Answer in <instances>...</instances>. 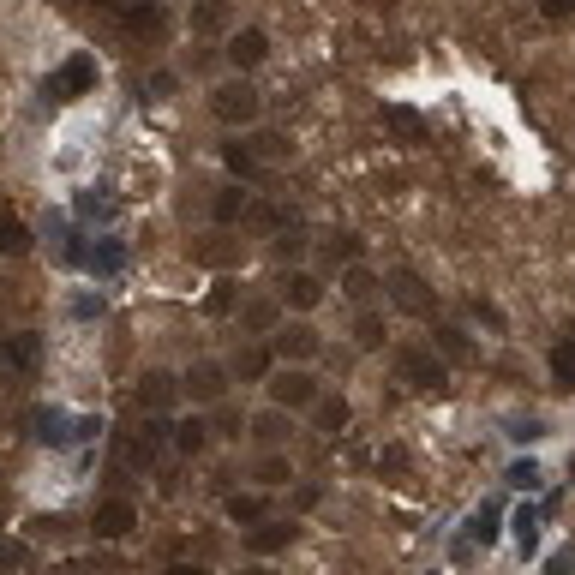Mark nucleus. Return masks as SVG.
Instances as JSON below:
<instances>
[{
    "label": "nucleus",
    "mask_w": 575,
    "mask_h": 575,
    "mask_svg": "<svg viewBox=\"0 0 575 575\" xmlns=\"http://www.w3.org/2000/svg\"><path fill=\"white\" fill-rule=\"evenodd\" d=\"M24 426H30V438H36V444H48V450H78L84 438H96V432H102V420H96V414H66V408H36Z\"/></svg>",
    "instance_id": "1"
},
{
    "label": "nucleus",
    "mask_w": 575,
    "mask_h": 575,
    "mask_svg": "<svg viewBox=\"0 0 575 575\" xmlns=\"http://www.w3.org/2000/svg\"><path fill=\"white\" fill-rule=\"evenodd\" d=\"M84 90H96V54H66V60L42 78V96H48V102H78Z\"/></svg>",
    "instance_id": "2"
},
{
    "label": "nucleus",
    "mask_w": 575,
    "mask_h": 575,
    "mask_svg": "<svg viewBox=\"0 0 575 575\" xmlns=\"http://www.w3.org/2000/svg\"><path fill=\"white\" fill-rule=\"evenodd\" d=\"M210 108H216L222 126H252V120L264 114V96H258L246 78H234V84H216V90H210Z\"/></svg>",
    "instance_id": "3"
},
{
    "label": "nucleus",
    "mask_w": 575,
    "mask_h": 575,
    "mask_svg": "<svg viewBox=\"0 0 575 575\" xmlns=\"http://www.w3.org/2000/svg\"><path fill=\"white\" fill-rule=\"evenodd\" d=\"M396 372H402V384H414V390H444V384H450V360L432 354V348H402V354H396Z\"/></svg>",
    "instance_id": "4"
},
{
    "label": "nucleus",
    "mask_w": 575,
    "mask_h": 575,
    "mask_svg": "<svg viewBox=\"0 0 575 575\" xmlns=\"http://www.w3.org/2000/svg\"><path fill=\"white\" fill-rule=\"evenodd\" d=\"M264 384H270V402H276V408H288V414L318 402V384H312V372H306V366H276Z\"/></svg>",
    "instance_id": "5"
},
{
    "label": "nucleus",
    "mask_w": 575,
    "mask_h": 575,
    "mask_svg": "<svg viewBox=\"0 0 575 575\" xmlns=\"http://www.w3.org/2000/svg\"><path fill=\"white\" fill-rule=\"evenodd\" d=\"M384 294H390V300H396L408 318H432V306H438V300H432V288H426V282H420L408 264H396V270L384 276Z\"/></svg>",
    "instance_id": "6"
},
{
    "label": "nucleus",
    "mask_w": 575,
    "mask_h": 575,
    "mask_svg": "<svg viewBox=\"0 0 575 575\" xmlns=\"http://www.w3.org/2000/svg\"><path fill=\"white\" fill-rule=\"evenodd\" d=\"M162 444H174V426H168L162 414H144L138 432H126V462H144V468H150V462L162 456Z\"/></svg>",
    "instance_id": "7"
},
{
    "label": "nucleus",
    "mask_w": 575,
    "mask_h": 575,
    "mask_svg": "<svg viewBox=\"0 0 575 575\" xmlns=\"http://www.w3.org/2000/svg\"><path fill=\"white\" fill-rule=\"evenodd\" d=\"M228 378H234V372H228L222 360H198V366L180 378V390H186L192 402H222V396H228Z\"/></svg>",
    "instance_id": "8"
},
{
    "label": "nucleus",
    "mask_w": 575,
    "mask_h": 575,
    "mask_svg": "<svg viewBox=\"0 0 575 575\" xmlns=\"http://www.w3.org/2000/svg\"><path fill=\"white\" fill-rule=\"evenodd\" d=\"M270 354H276L282 366H288V360L300 366V360L318 354V330H312V324H282V330H270Z\"/></svg>",
    "instance_id": "9"
},
{
    "label": "nucleus",
    "mask_w": 575,
    "mask_h": 575,
    "mask_svg": "<svg viewBox=\"0 0 575 575\" xmlns=\"http://www.w3.org/2000/svg\"><path fill=\"white\" fill-rule=\"evenodd\" d=\"M90 528H96V540H126L138 528V504L132 498H108V504H96Z\"/></svg>",
    "instance_id": "10"
},
{
    "label": "nucleus",
    "mask_w": 575,
    "mask_h": 575,
    "mask_svg": "<svg viewBox=\"0 0 575 575\" xmlns=\"http://www.w3.org/2000/svg\"><path fill=\"white\" fill-rule=\"evenodd\" d=\"M0 366H6V372H36V366H42V336H36V330L0 336Z\"/></svg>",
    "instance_id": "11"
},
{
    "label": "nucleus",
    "mask_w": 575,
    "mask_h": 575,
    "mask_svg": "<svg viewBox=\"0 0 575 575\" xmlns=\"http://www.w3.org/2000/svg\"><path fill=\"white\" fill-rule=\"evenodd\" d=\"M294 534H300L294 522H270V516H264V522H252V528H246V546H252L258 558H276V552H288V546H294Z\"/></svg>",
    "instance_id": "12"
},
{
    "label": "nucleus",
    "mask_w": 575,
    "mask_h": 575,
    "mask_svg": "<svg viewBox=\"0 0 575 575\" xmlns=\"http://www.w3.org/2000/svg\"><path fill=\"white\" fill-rule=\"evenodd\" d=\"M120 24H126L132 36H162V30H168V6H162V0H126V6H120Z\"/></svg>",
    "instance_id": "13"
},
{
    "label": "nucleus",
    "mask_w": 575,
    "mask_h": 575,
    "mask_svg": "<svg viewBox=\"0 0 575 575\" xmlns=\"http://www.w3.org/2000/svg\"><path fill=\"white\" fill-rule=\"evenodd\" d=\"M180 396H186V390H180V378H168V372H144V384H138V408H150V414H168Z\"/></svg>",
    "instance_id": "14"
},
{
    "label": "nucleus",
    "mask_w": 575,
    "mask_h": 575,
    "mask_svg": "<svg viewBox=\"0 0 575 575\" xmlns=\"http://www.w3.org/2000/svg\"><path fill=\"white\" fill-rule=\"evenodd\" d=\"M264 54H270V36H264V30H234V36H228V60H234L240 72L264 66Z\"/></svg>",
    "instance_id": "15"
},
{
    "label": "nucleus",
    "mask_w": 575,
    "mask_h": 575,
    "mask_svg": "<svg viewBox=\"0 0 575 575\" xmlns=\"http://www.w3.org/2000/svg\"><path fill=\"white\" fill-rule=\"evenodd\" d=\"M126 258H132V252H126V240H114V234H102V240L90 246V258H84V270H90V276H120V270H126Z\"/></svg>",
    "instance_id": "16"
},
{
    "label": "nucleus",
    "mask_w": 575,
    "mask_h": 575,
    "mask_svg": "<svg viewBox=\"0 0 575 575\" xmlns=\"http://www.w3.org/2000/svg\"><path fill=\"white\" fill-rule=\"evenodd\" d=\"M318 300H324V282H318V276H306V270H288V282H282V306L312 312Z\"/></svg>",
    "instance_id": "17"
},
{
    "label": "nucleus",
    "mask_w": 575,
    "mask_h": 575,
    "mask_svg": "<svg viewBox=\"0 0 575 575\" xmlns=\"http://www.w3.org/2000/svg\"><path fill=\"white\" fill-rule=\"evenodd\" d=\"M72 210H78V222H114V216H120V204H114L102 186H84V192L72 198Z\"/></svg>",
    "instance_id": "18"
},
{
    "label": "nucleus",
    "mask_w": 575,
    "mask_h": 575,
    "mask_svg": "<svg viewBox=\"0 0 575 575\" xmlns=\"http://www.w3.org/2000/svg\"><path fill=\"white\" fill-rule=\"evenodd\" d=\"M342 294H348L354 306H372V300L384 294V282H378L366 264H348V270H342Z\"/></svg>",
    "instance_id": "19"
},
{
    "label": "nucleus",
    "mask_w": 575,
    "mask_h": 575,
    "mask_svg": "<svg viewBox=\"0 0 575 575\" xmlns=\"http://www.w3.org/2000/svg\"><path fill=\"white\" fill-rule=\"evenodd\" d=\"M510 528H516V552H522V564H528V558H540V510H534V504H522V510L510 516Z\"/></svg>",
    "instance_id": "20"
},
{
    "label": "nucleus",
    "mask_w": 575,
    "mask_h": 575,
    "mask_svg": "<svg viewBox=\"0 0 575 575\" xmlns=\"http://www.w3.org/2000/svg\"><path fill=\"white\" fill-rule=\"evenodd\" d=\"M222 162H228V174H234L240 186H258V180H264V162H258L246 144H222Z\"/></svg>",
    "instance_id": "21"
},
{
    "label": "nucleus",
    "mask_w": 575,
    "mask_h": 575,
    "mask_svg": "<svg viewBox=\"0 0 575 575\" xmlns=\"http://www.w3.org/2000/svg\"><path fill=\"white\" fill-rule=\"evenodd\" d=\"M246 210H252V192H240V186H222L216 198H210V216L228 228V222H246Z\"/></svg>",
    "instance_id": "22"
},
{
    "label": "nucleus",
    "mask_w": 575,
    "mask_h": 575,
    "mask_svg": "<svg viewBox=\"0 0 575 575\" xmlns=\"http://www.w3.org/2000/svg\"><path fill=\"white\" fill-rule=\"evenodd\" d=\"M222 510H228V522H246V528H252V522L270 516V498H264V492H228Z\"/></svg>",
    "instance_id": "23"
},
{
    "label": "nucleus",
    "mask_w": 575,
    "mask_h": 575,
    "mask_svg": "<svg viewBox=\"0 0 575 575\" xmlns=\"http://www.w3.org/2000/svg\"><path fill=\"white\" fill-rule=\"evenodd\" d=\"M498 522H504L498 504H480V510L468 516V534H462V540H468V546H498V534H504Z\"/></svg>",
    "instance_id": "24"
},
{
    "label": "nucleus",
    "mask_w": 575,
    "mask_h": 575,
    "mask_svg": "<svg viewBox=\"0 0 575 575\" xmlns=\"http://www.w3.org/2000/svg\"><path fill=\"white\" fill-rule=\"evenodd\" d=\"M228 372H234V378H270V372H276V354H270V348H240V354L228 360Z\"/></svg>",
    "instance_id": "25"
},
{
    "label": "nucleus",
    "mask_w": 575,
    "mask_h": 575,
    "mask_svg": "<svg viewBox=\"0 0 575 575\" xmlns=\"http://www.w3.org/2000/svg\"><path fill=\"white\" fill-rule=\"evenodd\" d=\"M204 444H210V426H204L198 414H192V420H174V450H180V456H198Z\"/></svg>",
    "instance_id": "26"
},
{
    "label": "nucleus",
    "mask_w": 575,
    "mask_h": 575,
    "mask_svg": "<svg viewBox=\"0 0 575 575\" xmlns=\"http://www.w3.org/2000/svg\"><path fill=\"white\" fill-rule=\"evenodd\" d=\"M0 252H6V258H24V252H30V228H24L12 210H0Z\"/></svg>",
    "instance_id": "27"
},
{
    "label": "nucleus",
    "mask_w": 575,
    "mask_h": 575,
    "mask_svg": "<svg viewBox=\"0 0 575 575\" xmlns=\"http://www.w3.org/2000/svg\"><path fill=\"white\" fill-rule=\"evenodd\" d=\"M384 126H396L408 144H426V120H420L414 108H396V102H390V108H384Z\"/></svg>",
    "instance_id": "28"
},
{
    "label": "nucleus",
    "mask_w": 575,
    "mask_h": 575,
    "mask_svg": "<svg viewBox=\"0 0 575 575\" xmlns=\"http://www.w3.org/2000/svg\"><path fill=\"white\" fill-rule=\"evenodd\" d=\"M240 330L270 336V330H276V306H270V300H246V306H240Z\"/></svg>",
    "instance_id": "29"
},
{
    "label": "nucleus",
    "mask_w": 575,
    "mask_h": 575,
    "mask_svg": "<svg viewBox=\"0 0 575 575\" xmlns=\"http://www.w3.org/2000/svg\"><path fill=\"white\" fill-rule=\"evenodd\" d=\"M552 378H558V390H575V336H564L558 348H552Z\"/></svg>",
    "instance_id": "30"
},
{
    "label": "nucleus",
    "mask_w": 575,
    "mask_h": 575,
    "mask_svg": "<svg viewBox=\"0 0 575 575\" xmlns=\"http://www.w3.org/2000/svg\"><path fill=\"white\" fill-rule=\"evenodd\" d=\"M432 336H438V354H444V360H468V354H474L468 330H456V324H438Z\"/></svg>",
    "instance_id": "31"
},
{
    "label": "nucleus",
    "mask_w": 575,
    "mask_h": 575,
    "mask_svg": "<svg viewBox=\"0 0 575 575\" xmlns=\"http://www.w3.org/2000/svg\"><path fill=\"white\" fill-rule=\"evenodd\" d=\"M252 438H258V444H282V438H288V420H282V408H270V414H252Z\"/></svg>",
    "instance_id": "32"
},
{
    "label": "nucleus",
    "mask_w": 575,
    "mask_h": 575,
    "mask_svg": "<svg viewBox=\"0 0 575 575\" xmlns=\"http://www.w3.org/2000/svg\"><path fill=\"white\" fill-rule=\"evenodd\" d=\"M354 342H360V348H384V318H378L372 306L354 318Z\"/></svg>",
    "instance_id": "33"
},
{
    "label": "nucleus",
    "mask_w": 575,
    "mask_h": 575,
    "mask_svg": "<svg viewBox=\"0 0 575 575\" xmlns=\"http://www.w3.org/2000/svg\"><path fill=\"white\" fill-rule=\"evenodd\" d=\"M504 480H510L516 492H540V480H546V474H540V462H534V456H522V462H510V474H504Z\"/></svg>",
    "instance_id": "34"
},
{
    "label": "nucleus",
    "mask_w": 575,
    "mask_h": 575,
    "mask_svg": "<svg viewBox=\"0 0 575 575\" xmlns=\"http://www.w3.org/2000/svg\"><path fill=\"white\" fill-rule=\"evenodd\" d=\"M246 222H252V228H276V234H282V228H294L282 204H252V210H246Z\"/></svg>",
    "instance_id": "35"
},
{
    "label": "nucleus",
    "mask_w": 575,
    "mask_h": 575,
    "mask_svg": "<svg viewBox=\"0 0 575 575\" xmlns=\"http://www.w3.org/2000/svg\"><path fill=\"white\" fill-rule=\"evenodd\" d=\"M540 575H575V540H564L558 552L540 558Z\"/></svg>",
    "instance_id": "36"
},
{
    "label": "nucleus",
    "mask_w": 575,
    "mask_h": 575,
    "mask_svg": "<svg viewBox=\"0 0 575 575\" xmlns=\"http://www.w3.org/2000/svg\"><path fill=\"white\" fill-rule=\"evenodd\" d=\"M246 150H252V156H258V162H264V168H270V162H282V156H288V144H282V138H276V132H258V138H252V144H246Z\"/></svg>",
    "instance_id": "37"
},
{
    "label": "nucleus",
    "mask_w": 575,
    "mask_h": 575,
    "mask_svg": "<svg viewBox=\"0 0 575 575\" xmlns=\"http://www.w3.org/2000/svg\"><path fill=\"white\" fill-rule=\"evenodd\" d=\"M312 408H318V426H324V432H342V426H348V402H342V396L312 402Z\"/></svg>",
    "instance_id": "38"
},
{
    "label": "nucleus",
    "mask_w": 575,
    "mask_h": 575,
    "mask_svg": "<svg viewBox=\"0 0 575 575\" xmlns=\"http://www.w3.org/2000/svg\"><path fill=\"white\" fill-rule=\"evenodd\" d=\"M300 252H306V234H300V228H282V234H276V258L288 264V258H300Z\"/></svg>",
    "instance_id": "39"
},
{
    "label": "nucleus",
    "mask_w": 575,
    "mask_h": 575,
    "mask_svg": "<svg viewBox=\"0 0 575 575\" xmlns=\"http://www.w3.org/2000/svg\"><path fill=\"white\" fill-rule=\"evenodd\" d=\"M222 18H228L222 0H204V6H198V30H222Z\"/></svg>",
    "instance_id": "40"
},
{
    "label": "nucleus",
    "mask_w": 575,
    "mask_h": 575,
    "mask_svg": "<svg viewBox=\"0 0 575 575\" xmlns=\"http://www.w3.org/2000/svg\"><path fill=\"white\" fill-rule=\"evenodd\" d=\"M330 258L354 264V258H360V234H336V240H330Z\"/></svg>",
    "instance_id": "41"
},
{
    "label": "nucleus",
    "mask_w": 575,
    "mask_h": 575,
    "mask_svg": "<svg viewBox=\"0 0 575 575\" xmlns=\"http://www.w3.org/2000/svg\"><path fill=\"white\" fill-rule=\"evenodd\" d=\"M468 312H474V318H480L486 330H504V312H498L492 300H468Z\"/></svg>",
    "instance_id": "42"
},
{
    "label": "nucleus",
    "mask_w": 575,
    "mask_h": 575,
    "mask_svg": "<svg viewBox=\"0 0 575 575\" xmlns=\"http://www.w3.org/2000/svg\"><path fill=\"white\" fill-rule=\"evenodd\" d=\"M540 432H546V426H540V420H534V414H528V420H522V414H516V420H510V438H516V444H534V438H540Z\"/></svg>",
    "instance_id": "43"
},
{
    "label": "nucleus",
    "mask_w": 575,
    "mask_h": 575,
    "mask_svg": "<svg viewBox=\"0 0 575 575\" xmlns=\"http://www.w3.org/2000/svg\"><path fill=\"white\" fill-rule=\"evenodd\" d=\"M258 480H264V486H288L294 474H288V462H282V456H270V462L258 468Z\"/></svg>",
    "instance_id": "44"
},
{
    "label": "nucleus",
    "mask_w": 575,
    "mask_h": 575,
    "mask_svg": "<svg viewBox=\"0 0 575 575\" xmlns=\"http://www.w3.org/2000/svg\"><path fill=\"white\" fill-rule=\"evenodd\" d=\"M72 318H102V294H78L72 300Z\"/></svg>",
    "instance_id": "45"
},
{
    "label": "nucleus",
    "mask_w": 575,
    "mask_h": 575,
    "mask_svg": "<svg viewBox=\"0 0 575 575\" xmlns=\"http://www.w3.org/2000/svg\"><path fill=\"white\" fill-rule=\"evenodd\" d=\"M575 12V0H540V18H552V24H564Z\"/></svg>",
    "instance_id": "46"
},
{
    "label": "nucleus",
    "mask_w": 575,
    "mask_h": 575,
    "mask_svg": "<svg viewBox=\"0 0 575 575\" xmlns=\"http://www.w3.org/2000/svg\"><path fill=\"white\" fill-rule=\"evenodd\" d=\"M18 558H24V552H18V546H6V540H0V564H18Z\"/></svg>",
    "instance_id": "47"
},
{
    "label": "nucleus",
    "mask_w": 575,
    "mask_h": 575,
    "mask_svg": "<svg viewBox=\"0 0 575 575\" xmlns=\"http://www.w3.org/2000/svg\"><path fill=\"white\" fill-rule=\"evenodd\" d=\"M168 575H210V570H204V564H174Z\"/></svg>",
    "instance_id": "48"
},
{
    "label": "nucleus",
    "mask_w": 575,
    "mask_h": 575,
    "mask_svg": "<svg viewBox=\"0 0 575 575\" xmlns=\"http://www.w3.org/2000/svg\"><path fill=\"white\" fill-rule=\"evenodd\" d=\"M240 575H276V570L270 564H252V570H240Z\"/></svg>",
    "instance_id": "49"
},
{
    "label": "nucleus",
    "mask_w": 575,
    "mask_h": 575,
    "mask_svg": "<svg viewBox=\"0 0 575 575\" xmlns=\"http://www.w3.org/2000/svg\"><path fill=\"white\" fill-rule=\"evenodd\" d=\"M90 6H114V12H120V6H126V0H90Z\"/></svg>",
    "instance_id": "50"
},
{
    "label": "nucleus",
    "mask_w": 575,
    "mask_h": 575,
    "mask_svg": "<svg viewBox=\"0 0 575 575\" xmlns=\"http://www.w3.org/2000/svg\"><path fill=\"white\" fill-rule=\"evenodd\" d=\"M570 474H575V462H570Z\"/></svg>",
    "instance_id": "51"
},
{
    "label": "nucleus",
    "mask_w": 575,
    "mask_h": 575,
    "mask_svg": "<svg viewBox=\"0 0 575 575\" xmlns=\"http://www.w3.org/2000/svg\"><path fill=\"white\" fill-rule=\"evenodd\" d=\"M432 575H444V570H432Z\"/></svg>",
    "instance_id": "52"
},
{
    "label": "nucleus",
    "mask_w": 575,
    "mask_h": 575,
    "mask_svg": "<svg viewBox=\"0 0 575 575\" xmlns=\"http://www.w3.org/2000/svg\"><path fill=\"white\" fill-rule=\"evenodd\" d=\"M570 336H575V330H570Z\"/></svg>",
    "instance_id": "53"
}]
</instances>
